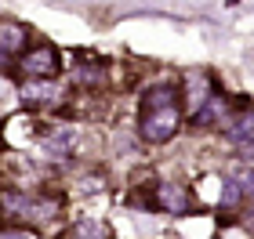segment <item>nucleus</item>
<instances>
[{"mask_svg":"<svg viewBox=\"0 0 254 239\" xmlns=\"http://www.w3.org/2000/svg\"><path fill=\"white\" fill-rule=\"evenodd\" d=\"M182 87L178 84H153L142 98V138L153 145H164L178 134L182 127Z\"/></svg>","mask_w":254,"mask_h":239,"instance_id":"1","label":"nucleus"},{"mask_svg":"<svg viewBox=\"0 0 254 239\" xmlns=\"http://www.w3.org/2000/svg\"><path fill=\"white\" fill-rule=\"evenodd\" d=\"M0 210L11 218H29V221H51L59 214V199L51 196H37V192H18L7 189L0 192Z\"/></svg>","mask_w":254,"mask_h":239,"instance_id":"2","label":"nucleus"},{"mask_svg":"<svg viewBox=\"0 0 254 239\" xmlns=\"http://www.w3.org/2000/svg\"><path fill=\"white\" fill-rule=\"evenodd\" d=\"M18 69L26 73V80H55L62 69V54L55 44H37L18 58Z\"/></svg>","mask_w":254,"mask_h":239,"instance_id":"3","label":"nucleus"},{"mask_svg":"<svg viewBox=\"0 0 254 239\" xmlns=\"http://www.w3.org/2000/svg\"><path fill=\"white\" fill-rule=\"evenodd\" d=\"M153 199L164 214H189L192 210V192H189V185H178V181H160Z\"/></svg>","mask_w":254,"mask_h":239,"instance_id":"4","label":"nucleus"},{"mask_svg":"<svg viewBox=\"0 0 254 239\" xmlns=\"http://www.w3.org/2000/svg\"><path fill=\"white\" fill-rule=\"evenodd\" d=\"M225 134H229V142H233L236 149H244V152H254V105L240 109L236 116L229 120Z\"/></svg>","mask_w":254,"mask_h":239,"instance_id":"5","label":"nucleus"},{"mask_svg":"<svg viewBox=\"0 0 254 239\" xmlns=\"http://www.w3.org/2000/svg\"><path fill=\"white\" fill-rule=\"evenodd\" d=\"M18 98L33 109H44V105H55L62 95H59V84H55V80H26L22 91H18Z\"/></svg>","mask_w":254,"mask_h":239,"instance_id":"6","label":"nucleus"},{"mask_svg":"<svg viewBox=\"0 0 254 239\" xmlns=\"http://www.w3.org/2000/svg\"><path fill=\"white\" fill-rule=\"evenodd\" d=\"M26 40H29L26 26H18V22H4L0 26V54H7V58L26 54Z\"/></svg>","mask_w":254,"mask_h":239,"instance_id":"7","label":"nucleus"},{"mask_svg":"<svg viewBox=\"0 0 254 239\" xmlns=\"http://www.w3.org/2000/svg\"><path fill=\"white\" fill-rule=\"evenodd\" d=\"M225 109H229L225 95H222V91H214V95H211V98H207L200 109L192 112V127H211V123L225 120Z\"/></svg>","mask_w":254,"mask_h":239,"instance_id":"8","label":"nucleus"},{"mask_svg":"<svg viewBox=\"0 0 254 239\" xmlns=\"http://www.w3.org/2000/svg\"><path fill=\"white\" fill-rule=\"evenodd\" d=\"M182 84H186V98H189L192 112H196V109H200L207 98L214 95V80L207 76V73H189L186 80H182Z\"/></svg>","mask_w":254,"mask_h":239,"instance_id":"9","label":"nucleus"},{"mask_svg":"<svg viewBox=\"0 0 254 239\" xmlns=\"http://www.w3.org/2000/svg\"><path fill=\"white\" fill-rule=\"evenodd\" d=\"M44 149H48L51 156H69L76 149V131L73 127H55L48 138H44Z\"/></svg>","mask_w":254,"mask_h":239,"instance_id":"10","label":"nucleus"},{"mask_svg":"<svg viewBox=\"0 0 254 239\" xmlns=\"http://www.w3.org/2000/svg\"><path fill=\"white\" fill-rule=\"evenodd\" d=\"M244 199H247V196H244V189H240L236 174H229V178H225V189H222V207L233 210V207H240Z\"/></svg>","mask_w":254,"mask_h":239,"instance_id":"11","label":"nucleus"},{"mask_svg":"<svg viewBox=\"0 0 254 239\" xmlns=\"http://www.w3.org/2000/svg\"><path fill=\"white\" fill-rule=\"evenodd\" d=\"M76 236L80 239H113L109 229H106V225H98V221H80L76 225Z\"/></svg>","mask_w":254,"mask_h":239,"instance_id":"12","label":"nucleus"},{"mask_svg":"<svg viewBox=\"0 0 254 239\" xmlns=\"http://www.w3.org/2000/svg\"><path fill=\"white\" fill-rule=\"evenodd\" d=\"M73 80H76V84H102V80H106V73H102V69H87V65H80V69L73 73Z\"/></svg>","mask_w":254,"mask_h":239,"instance_id":"13","label":"nucleus"},{"mask_svg":"<svg viewBox=\"0 0 254 239\" xmlns=\"http://www.w3.org/2000/svg\"><path fill=\"white\" fill-rule=\"evenodd\" d=\"M236 181H240V189H244V196H247V199H254V167L236 170Z\"/></svg>","mask_w":254,"mask_h":239,"instance_id":"14","label":"nucleus"},{"mask_svg":"<svg viewBox=\"0 0 254 239\" xmlns=\"http://www.w3.org/2000/svg\"><path fill=\"white\" fill-rule=\"evenodd\" d=\"M0 239H37V236L26 232V229H4V232H0Z\"/></svg>","mask_w":254,"mask_h":239,"instance_id":"15","label":"nucleus"}]
</instances>
